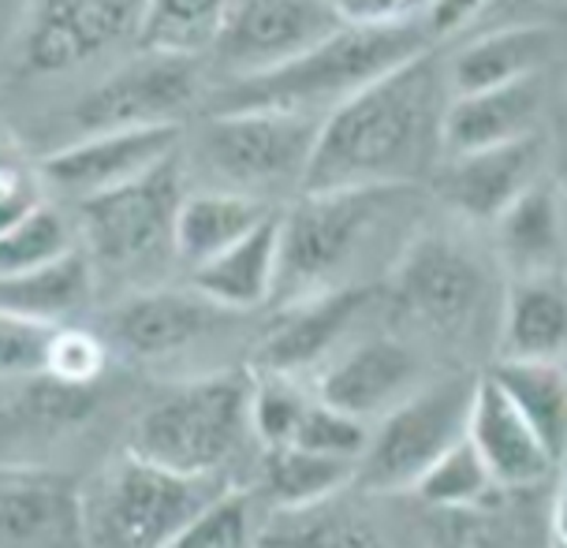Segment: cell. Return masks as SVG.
<instances>
[{"mask_svg":"<svg viewBox=\"0 0 567 548\" xmlns=\"http://www.w3.org/2000/svg\"><path fill=\"white\" fill-rule=\"evenodd\" d=\"M354 478V459L321 455L299 444L266 448V485L284 511L288 507H318L332 500Z\"/></svg>","mask_w":567,"mask_h":548,"instance_id":"83f0119b","label":"cell"},{"mask_svg":"<svg viewBox=\"0 0 567 548\" xmlns=\"http://www.w3.org/2000/svg\"><path fill=\"white\" fill-rule=\"evenodd\" d=\"M198 56L179 53H142L120 71L94 86L75 105V127L90 131H116V127H154L179 124L187 105L198 94Z\"/></svg>","mask_w":567,"mask_h":548,"instance_id":"30bf717a","label":"cell"},{"mask_svg":"<svg viewBox=\"0 0 567 548\" xmlns=\"http://www.w3.org/2000/svg\"><path fill=\"white\" fill-rule=\"evenodd\" d=\"M489 378L530 422L553 463H560L567 436V384L560 359H501L489 370Z\"/></svg>","mask_w":567,"mask_h":548,"instance_id":"4316f807","label":"cell"},{"mask_svg":"<svg viewBox=\"0 0 567 548\" xmlns=\"http://www.w3.org/2000/svg\"><path fill=\"white\" fill-rule=\"evenodd\" d=\"M321 116L291 108H225L202 124L198 149L225 190L266 195L284 183H302Z\"/></svg>","mask_w":567,"mask_h":548,"instance_id":"8992f818","label":"cell"},{"mask_svg":"<svg viewBox=\"0 0 567 548\" xmlns=\"http://www.w3.org/2000/svg\"><path fill=\"white\" fill-rule=\"evenodd\" d=\"M27 389L16 400V430H23L30 436H49L60 433L64 425L83 422L94 411V384H71L60 381L53 373H30Z\"/></svg>","mask_w":567,"mask_h":548,"instance_id":"f546056e","label":"cell"},{"mask_svg":"<svg viewBox=\"0 0 567 548\" xmlns=\"http://www.w3.org/2000/svg\"><path fill=\"white\" fill-rule=\"evenodd\" d=\"M56 324L0 310V381H23L45 370V351Z\"/></svg>","mask_w":567,"mask_h":548,"instance_id":"d590c367","label":"cell"},{"mask_svg":"<svg viewBox=\"0 0 567 548\" xmlns=\"http://www.w3.org/2000/svg\"><path fill=\"white\" fill-rule=\"evenodd\" d=\"M146 0H34L23 30V64L34 75H64L135 38Z\"/></svg>","mask_w":567,"mask_h":548,"instance_id":"8fae6325","label":"cell"},{"mask_svg":"<svg viewBox=\"0 0 567 548\" xmlns=\"http://www.w3.org/2000/svg\"><path fill=\"white\" fill-rule=\"evenodd\" d=\"M269 201L243 190H198V195L179 198L176 220H172V250L187 261L190 269L202 266L213 254H220L228 242L247 236L261 217H269Z\"/></svg>","mask_w":567,"mask_h":548,"instance_id":"603a6c76","label":"cell"},{"mask_svg":"<svg viewBox=\"0 0 567 548\" xmlns=\"http://www.w3.org/2000/svg\"><path fill=\"white\" fill-rule=\"evenodd\" d=\"M277 261H280V213L261 217L247 236L228 242L195 266V291L206 296L213 307L225 310H255L277 288Z\"/></svg>","mask_w":567,"mask_h":548,"instance_id":"44dd1931","label":"cell"},{"mask_svg":"<svg viewBox=\"0 0 567 548\" xmlns=\"http://www.w3.org/2000/svg\"><path fill=\"white\" fill-rule=\"evenodd\" d=\"M105 370V343L83 329H53L45 351V373L71 384H94Z\"/></svg>","mask_w":567,"mask_h":548,"instance_id":"8d00e7d4","label":"cell"},{"mask_svg":"<svg viewBox=\"0 0 567 548\" xmlns=\"http://www.w3.org/2000/svg\"><path fill=\"white\" fill-rule=\"evenodd\" d=\"M567 296L560 272L515 277L504 302V359H564Z\"/></svg>","mask_w":567,"mask_h":548,"instance_id":"cb8c5ba5","label":"cell"},{"mask_svg":"<svg viewBox=\"0 0 567 548\" xmlns=\"http://www.w3.org/2000/svg\"><path fill=\"white\" fill-rule=\"evenodd\" d=\"M68 250H75V242H71L64 217L38 201L23 220H16V225L0 236V277L45 266V261H53Z\"/></svg>","mask_w":567,"mask_h":548,"instance_id":"1f68e13d","label":"cell"},{"mask_svg":"<svg viewBox=\"0 0 567 548\" xmlns=\"http://www.w3.org/2000/svg\"><path fill=\"white\" fill-rule=\"evenodd\" d=\"M501 236L504 261L515 269V277L530 272H560L564 254V225H560V195L553 183H530L501 217L493 220Z\"/></svg>","mask_w":567,"mask_h":548,"instance_id":"d4e9b609","label":"cell"},{"mask_svg":"<svg viewBox=\"0 0 567 548\" xmlns=\"http://www.w3.org/2000/svg\"><path fill=\"white\" fill-rule=\"evenodd\" d=\"M467 441L482 455L485 471L496 485H534L556 466L538 441V433L530 430V422L515 411V403L489 373L474 378Z\"/></svg>","mask_w":567,"mask_h":548,"instance_id":"2e32d148","label":"cell"},{"mask_svg":"<svg viewBox=\"0 0 567 548\" xmlns=\"http://www.w3.org/2000/svg\"><path fill=\"white\" fill-rule=\"evenodd\" d=\"M209 496V474H176L127 452L79 496L83 541L109 548H172Z\"/></svg>","mask_w":567,"mask_h":548,"instance_id":"5b68a950","label":"cell"},{"mask_svg":"<svg viewBox=\"0 0 567 548\" xmlns=\"http://www.w3.org/2000/svg\"><path fill=\"white\" fill-rule=\"evenodd\" d=\"M564 0H496L489 12H501V8H508L512 19L508 23H523V19H549V12H560ZM553 23V19H549Z\"/></svg>","mask_w":567,"mask_h":548,"instance_id":"60d3db41","label":"cell"},{"mask_svg":"<svg viewBox=\"0 0 567 548\" xmlns=\"http://www.w3.org/2000/svg\"><path fill=\"white\" fill-rule=\"evenodd\" d=\"M179 138H184L179 124L90 131V135L71 142V146L49 154L42 172L56 190L86 198L97 195V190L120 187V183L161 165L168 154L179 149Z\"/></svg>","mask_w":567,"mask_h":548,"instance_id":"4fadbf2b","label":"cell"},{"mask_svg":"<svg viewBox=\"0 0 567 548\" xmlns=\"http://www.w3.org/2000/svg\"><path fill=\"white\" fill-rule=\"evenodd\" d=\"M250 433V378L213 373L172 389L142 411L131 430V448L142 459L176 474L206 478L225 466Z\"/></svg>","mask_w":567,"mask_h":548,"instance_id":"277c9868","label":"cell"},{"mask_svg":"<svg viewBox=\"0 0 567 548\" xmlns=\"http://www.w3.org/2000/svg\"><path fill=\"white\" fill-rule=\"evenodd\" d=\"M400 310L433 332H463L485 299V272L449 239H419L392 283Z\"/></svg>","mask_w":567,"mask_h":548,"instance_id":"7c38bea8","label":"cell"},{"mask_svg":"<svg viewBox=\"0 0 567 548\" xmlns=\"http://www.w3.org/2000/svg\"><path fill=\"white\" fill-rule=\"evenodd\" d=\"M255 541L250 534V500L247 493L225 489L213 493L184 526L172 548H243Z\"/></svg>","mask_w":567,"mask_h":548,"instance_id":"d6a6232c","label":"cell"},{"mask_svg":"<svg viewBox=\"0 0 567 548\" xmlns=\"http://www.w3.org/2000/svg\"><path fill=\"white\" fill-rule=\"evenodd\" d=\"M403 195H411V183L302 190L299 206L280 217V261L272 291H291L302 299L337 288L332 280L343 277V269L367 250Z\"/></svg>","mask_w":567,"mask_h":548,"instance_id":"3957f363","label":"cell"},{"mask_svg":"<svg viewBox=\"0 0 567 548\" xmlns=\"http://www.w3.org/2000/svg\"><path fill=\"white\" fill-rule=\"evenodd\" d=\"M549 86L545 71L515 79V83L452 94L441 116V149L449 157L471 154V149L501 146V142L538 135Z\"/></svg>","mask_w":567,"mask_h":548,"instance_id":"5bb4252c","label":"cell"},{"mask_svg":"<svg viewBox=\"0 0 567 548\" xmlns=\"http://www.w3.org/2000/svg\"><path fill=\"white\" fill-rule=\"evenodd\" d=\"M343 19L329 0H231L209 53L228 79L261 75L326 42Z\"/></svg>","mask_w":567,"mask_h":548,"instance_id":"9c48e42d","label":"cell"},{"mask_svg":"<svg viewBox=\"0 0 567 548\" xmlns=\"http://www.w3.org/2000/svg\"><path fill=\"white\" fill-rule=\"evenodd\" d=\"M90 288H94L90 261L83 254L68 250L60 258L45 261V266L0 277V310L19 313V318L30 321L60 324L68 313L86 307Z\"/></svg>","mask_w":567,"mask_h":548,"instance_id":"484cf974","label":"cell"},{"mask_svg":"<svg viewBox=\"0 0 567 548\" xmlns=\"http://www.w3.org/2000/svg\"><path fill=\"white\" fill-rule=\"evenodd\" d=\"M213 324V302L206 296H187L176 288L146 291L127 299L109 318V337L131 359H161L190 340H198Z\"/></svg>","mask_w":567,"mask_h":548,"instance_id":"7402d4cb","label":"cell"},{"mask_svg":"<svg viewBox=\"0 0 567 548\" xmlns=\"http://www.w3.org/2000/svg\"><path fill=\"white\" fill-rule=\"evenodd\" d=\"M231 0H146L142 4L138 49L202 56L225 23Z\"/></svg>","mask_w":567,"mask_h":548,"instance_id":"f1b7e54d","label":"cell"},{"mask_svg":"<svg viewBox=\"0 0 567 548\" xmlns=\"http://www.w3.org/2000/svg\"><path fill=\"white\" fill-rule=\"evenodd\" d=\"M34 206H38L34 183H30V176L16 161H4V165H0V236H4L16 220H23Z\"/></svg>","mask_w":567,"mask_h":548,"instance_id":"f35d334b","label":"cell"},{"mask_svg":"<svg viewBox=\"0 0 567 548\" xmlns=\"http://www.w3.org/2000/svg\"><path fill=\"white\" fill-rule=\"evenodd\" d=\"M4 161H12V149H8L4 142H0V165H4Z\"/></svg>","mask_w":567,"mask_h":548,"instance_id":"b9f144b4","label":"cell"},{"mask_svg":"<svg viewBox=\"0 0 567 548\" xmlns=\"http://www.w3.org/2000/svg\"><path fill=\"white\" fill-rule=\"evenodd\" d=\"M545 142L523 135L501 146L455 154L441 179V195L474 220H496L530 183L542 179Z\"/></svg>","mask_w":567,"mask_h":548,"instance_id":"9a60e30c","label":"cell"},{"mask_svg":"<svg viewBox=\"0 0 567 548\" xmlns=\"http://www.w3.org/2000/svg\"><path fill=\"white\" fill-rule=\"evenodd\" d=\"M493 489L496 482L489 478V471H485L482 455L467 441V433H463L460 441L449 444L437 459L425 466L411 493H419L425 504H437V507H471L482 504Z\"/></svg>","mask_w":567,"mask_h":548,"instance_id":"4dcf8cb0","label":"cell"},{"mask_svg":"<svg viewBox=\"0 0 567 548\" xmlns=\"http://www.w3.org/2000/svg\"><path fill=\"white\" fill-rule=\"evenodd\" d=\"M556 53H560V30L549 19H523L485 30L471 45H463L452 60H444V75L452 94H471L549 71Z\"/></svg>","mask_w":567,"mask_h":548,"instance_id":"e0dca14e","label":"cell"},{"mask_svg":"<svg viewBox=\"0 0 567 548\" xmlns=\"http://www.w3.org/2000/svg\"><path fill=\"white\" fill-rule=\"evenodd\" d=\"M419 381V362L396 340H367L321 373L318 400L329 403L351 418H370L384 414L414 389Z\"/></svg>","mask_w":567,"mask_h":548,"instance_id":"d6986e66","label":"cell"},{"mask_svg":"<svg viewBox=\"0 0 567 548\" xmlns=\"http://www.w3.org/2000/svg\"><path fill=\"white\" fill-rule=\"evenodd\" d=\"M367 441H370V433H367V425H362V418H351V414L329 407V403L310 400L288 444H299V448H310V452H321V455H340V459L359 463Z\"/></svg>","mask_w":567,"mask_h":548,"instance_id":"e575fe53","label":"cell"},{"mask_svg":"<svg viewBox=\"0 0 567 548\" xmlns=\"http://www.w3.org/2000/svg\"><path fill=\"white\" fill-rule=\"evenodd\" d=\"M493 4L496 0H430L422 19L433 38H449L460 34L463 27H471L474 19H482Z\"/></svg>","mask_w":567,"mask_h":548,"instance_id":"ab89813d","label":"cell"},{"mask_svg":"<svg viewBox=\"0 0 567 548\" xmlns=\"http://www.w3.org/2000/svg\"><path fill=\"white\" fill-rule=\"evenodd\" d=\"M367 302L370 291L359 283H337V288L296 299L291 310L269 329V337L261 340V370L291 378V373L326 359Z\"/></svg>","mask_w":567,"mask_h":548,"instance_id":"ac0fdd59","label":"cell"},{"mask_svg":"<svg viewBox=\"0 0 567 548\" xmlns=\"http://www.w3.org/2000/svg\"><path fill=\"white\" fill-rule=\"evenodd\" d=\"M474 378H444L430 389L408 392L396 407L384 411L381 430L367 441L354 478L373 493H403L414 489L422 471L449 444L467 433Z\"/></svg>","mask_w":567,"mask_h":548,"instance_id":"52a82bcc","label":"cell"},{"mask_svg":"<svg viewBox=\"0 0 567 548\" xmlns=\"http://www.w3.org/2000/svg\"><path fill=\"white\" fill-rule=\"evenodd\" d=\"M179 198H184L179 149L120 187L79 198V225L90 254L109 269H135L150 261L172 247Z\"/></svg>","mask_w":567,"mask_h":548,"instance_id":"ba28073f","label":"cell"},{"mask_svg":"<svg viewBox=\"0 0 567 548\" xmlns=\"http://www.w3.org/2000/svg\"><path fill=\"white\" fill-rule=\"evenodd\" d=\"M307 395L288 381V373L266 370L258 381H250V433L258 436L266 448L288 444L291 433L307 411Z\"/></svg>","mask_w":567,"mask_h":548,"instance_id":"836d02e7","label":"cell"},{"mask_svg":"<svg viewBox=\"0 0 567 548\" xmlns=\"http://www.w3.org/2000/svg\"><path fill=\"white\" fill-rule=\"evenodd\" d=\"M343 23H400L419 19L430 0H329Z\"/></svg>","mask_w":567,"mask_h":548,"instance_id":"74e56055","label":"cell"},{"mask_svg":"<svg viewBox=\"0 0 567 548\" xmlns=\"http://www.w3.org/2000/svg\"><path fill=\"white\" fill-rule=\"evenodd\" d=\"M452 90L444 60L422 49L332 105L318 124L302 190L411 183L441 149Z\"/></svg>","mask_w":567,"mask_h":548,"instance_id":"6da1fadb","label":"cell"},{"mask_svg":"<svg viewBox=\"0 0 567 548\" xmlns=\"http://www.w3.org/2000/svg\"><path fill=\"white\" fill-rule=\"evenodd\" d=\"M433 34L425 19H400V23H343L326 42L307 49L288 64L261 71V75L228 79L217 90L209 113L225 108H291V113L326 116L332 105L384 75L422 49H430Z\"/></svg>","mask_w":567,"mask_h":548,"instance_id":"7a4b0ae2","label":"cell"},{"mask_svg":"<svg viewBox=\"0 0 567 548\" xmlns=\"http://www.w3.org/2000/svg\"><path fill=\"white\" fill-rule=\"evenodd\" d=\"M83 541L79 496L38 471L0 466V548Z\"/></svg>","mask_w":567,"mask_h":548,"instance_id":"ffe728a7","label":"cell"}]
</instances>
